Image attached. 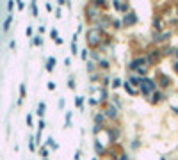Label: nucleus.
Segmentation results:
<instances>
[{
    "label": "nucleus",
    "mask_w": 178,
    "mask_h": 160,
    "mask_svg": "<svg viewBox=\"0 0 178 160\" xmlns=\"http://www.w3.org/2000/svg\"><path fill=\"white\" fill-rule=\"evenodd\" d=\"M107 32L100 30V29H96V27H91V29H87L85 32V43H87V48H93V50H98V46L102 44L104 41V36Z\"/></svg>",
    "instance_id": "obj_1"
},
{
    "label": "nucleus",
    "mask_w": 178,
    "mask_h": 160,
    "mask_svg": "<svg viewBox=\"0 0 178 160\" xmlns=\"http://www.w3.org/2000/svg\"><path fill=\"white\" fill-rule=\"evenodd\" d=\"M158 87H157V80L153 78V76H146L144 80H143V85L137 89L139 91V94L141 96H144L146 100H150V96H151V93L153 91H157Z\"/></svg>",
    "instance_id": "obj_2"
},
{
    "label": "nucleus",
    "mask_w": 178,
    "mask_h": 160,
    "mask_svg": "<svg viewBox=\"0 0 178 160\" xmlns=\"http://www.w3.org/2000/svg\"><path fill=\"white\" fill-rule=\"evenodd\" d=\"M100 16H102V11L98 9V7H94L93 4H89V2H87V5L84 7V18H85V21H87L89 25H94V23L98 21Z\"/></svg>",
    "instance_id": "obj_3"
},
{
    "label": "nucleus",
    "mask_w": 178,
    "mask_h": 160,
    "mask_svg": "<svg viewBox=\"0 0 178 160\" xmlns=\"http://www.w3.org/2000/svg\"><path fill=\"white\" fill-rule=\"evenodd\" d=\"M102 112H104V116L107 117L109 123H118V121H119V110H118L111 101L105 107H102Z\"/></svg>",
    "instance_id": "obj_4"
},
{
    "label": "nucleus",
    "mask_w": 178,
    "mask_h": 160,
    "mask_svg": "<svg viewBox=\"0 0 178 160\" xmlns=\"http://www.w3.org/2000/svg\"><path fill=\"white\" fill-rule=\"evenodd\" d=\"M137 23H139V16H137V12L134 9H130L128 12H125V14H123V18H121V27H123V29L136 27Z\"/></svg>",
    "instance_id": "obj_5"
},
{
    "label": "nucleus",
    "mask_w": 178,
    "mask_h": 160,
    "mask_svg": "<svg viewBox=\"0 0 178 160\" xmlns=\"http://www.w3.org/2000/svg\"><path fill=\"white\" fill-rule=\"evenodd\" d=\"M143 55L146 57L148 66H155L158 61H162V59H164V57H162V52H160V48H157V46H151V48L146 50V53H143Z\"/></svg>",
    "instance_id": "obj_6"
},
{
    "label": "nucleus",
    "mask_w": 178,
    "mask_h": 160,
    "mask_svg": "<svg viewBox=\"0 0 178 160\" xmlns=\"http://www.w3.org/2000/svg\"><path fill=\"white\" fill-rule=\"evenodd\" d=\"M104 132L107 133V137H109V144H118V140H119V137H121V130L118 126H111V125H107V126L104 128Z\"/></svg>",
    "instance_id": "obj_7"
},
{
    "label": "nucleus",
    "mask_w": 178,
    "mask_h": 160,
    "mask_svg": "<svg viewBox=\"0 0 178 160\" xmlns=\"http://www.w3.org/2000/svg\"><path fill=\"white\" fill-rule=\"evenodd\" d=\"M153 78L157 80V87L158 89H162V91H168L169 87L173 85V80L169 78L168 75H164L162 71H157V75H155Z\"/></svg>",
    "instance_id": "obj_8"
},
{
    "label": "nucleus",
    "mask_w": 178,
    "mask_h": 160,
    "mask_svg": "<svg viewBox=\"0 0 178 160\" xmlns=\"http://www.w3.org/2000/svg\"><path fill=\"white\" fill-rule=\"evenodd\" d=\"M94 27H96V29H100V30H104V32H107L111 27H112V18H111L107 12H102V16H100L98 21L94 23Z\"/></svg>",
    "instance_id": "obj_9"
},
{
    "label": "nucleus",
    "mask_w": 178,
    "mask_h": 160,
    "mask_svg": "<svg viewBox=\"0 0 178 160\" xmlns=\"http://www.w3.org/2000/svg\"><path fill=\"white\" fill-rule=\"evenodd\" d=\"M141 66H148V61L144 55H136V57H132V61L128 64V69H130V73H134L137 68H141Z\"/></svg>",
    "instance_id": "obj_10"
},
{
    "label": "nucleus",
    "mask_w": 178,
    "mask_h": 160,
    "mask_svg": "<svg viewBox=\"0 0 178 160\" xmlns=\"http://www.w3.org/2000/svg\"><path fill=\"white\" fill-rule=\"evenodd\" d=\"M166 98H168V94H166V91H162V89H157V91H153L151 93V96H150V103L151 105H158V103H162V101H166Z\"/></svg>",
    "instance_id": "obj_11"
},
{
    "label": "nucleus",
    "mask_w": 178,
    "mask_h": 160,
    "mask_svg": "<svg viewBox=\"0 0 178 160\" xmlns=\"http://www.w3.org/2000/svg\"><path fill=\"white\" fill-rule=\"evenodd\" d=\"M151 30H157V32H162L164 30V20H162V16H158V14H155L153 18H151Z\"/></svg>",
    "instance_id": "obj_12"
},
{
    "label": "nucleus",
    "mask_w": 178,
    "mask_h": 160,
    "mask_svg": "<svg viewBox=\"0 0 178 160\" xmlns=\"http://www.w3.org/2000/svg\"><path fill=\"white\" fill-rule=\"evenodd\" d=\"M93 148H94V157H105V151H107V148H105V146L96 137H94Z\"/></svg>",
    "instance_id": "obj_13"
},
{
    "label": "nucleus",
    "mask_w": 178,
    "mask_h": 160,
    "mask_svg": "<svg viewBox=\"0 0 178 160\" xmlns=\"http://www.w3.org/2000/svg\"><path fill=\"white\" fill-rule=\"evenodd\" d=\"M93 123L94 125H102V126H107V125H109V121H107V117L104 116L102 110H98V112L93 114Z\"/></svg>",
    "instance_id": "obj_14"
},
{
    "label": "nucleus",
    "mask_w": 178,
    "mask_h": 160,
    "mask_svg": "<svg viewBox=\"0 0 178 160\" xmlns=\"http://www.w3.org/2000/svg\"><path fill=\"white\" fill-rule=\"evenodd\" d=\"M143 80H144V78H141V76H137L136 73H130V75H128V80H126V82H128V84L132 85L134 89H139V87L143 85Z\"/></svg>",
    "instance_id": "obj_15"
},
{
    "label": "nucleus",
    "mask_w": 178,
    "mask_h": 160,
    "mask_svg": "<svg viewBox=\"0 0 178 160\" xmlns=\"http://www.w3.org/2000/svg\"><path fill=\"white\" fill-rule=\"evenodd\" d=\"M96 66H98V69H100V71L107 73V71H111V66H112V62H111L107 57H102V59L96 62Z\"/></svg>",
    "instance_id": "obj_16"
},
{
    "label": "nucleus",
    "mask_w": 178,
    "mask_h": 160,
    "mask_svg": "<svg viewBox=\"0 0 178 160\" xmlns=\"http://www.w3.org/2000/svg\"><path fill=\"white\" fill-rule=\"evenodd\" d=\"M162 32H164V30H162ZM162 32L151 30V44H153V46H158V44H164V41H162Z\"/></svg>",
    "instance_id": "obj_17"
},
{
    "label": "nucleus",
    "mask_w": 178,
    "mask_h": 160,
    "mask_svg": "<svg viewBox=\"0 0 178 160\" xmlns=\"http://www.w3.org/2000/svg\"><path fill=\"white\" fill-rule=\"evenodd\" d=\"M111 103L118 108V110H121L123 108V101H121V96H118V94H112L111 96Z\"/></svg>",
    "instance_id": "obj_18"
},
{
    "label": "nucleus",
    "mask_w": 178,
    "mask_h": 160,
    "mask_svg": "<svg viewBox=\"0 0 178 160\" xmlns=\"http://www.w3.org/2000/svg\"><path fill=\"white\" fill-rule=\"evenodd\" d=\"M121 87H123V89H125V91H126V93H128L130 96H137V94H139V91H137V89H134V87L128 84L126 80L123 82V85H121Z\"/></svg>",
    "instance_id": "obj_19"
},
{
    "label": "nucleus",
    "mask_w": 178,
    "mask_h": 160,
    "mask_svg": "<svg viewBox=\"0 0 178 160\" xmlns=\"http://www.w3.org/2000/svg\"><path fill=\"white\" fill-rule=\"evenodd\" d=\"M111 82H112V78L109 76V73L102 75V80H100V85H102V87H107V89H109V87H111Z\"/></svg>",
    "instance_id": "obj_20"
},
{
    "label": "nucleus",
    "mask_w": 178,
    "mask_h": 160,
    "mask_svg": "<svg viewBox=\"0 0 178 160\" xmlns=\"http://www.w3.org/2000/svg\"><path fill=\"white\" fill-rule=\"evenodd\" d=\"M102 75H104V73H100V71H94V73H91V75H89V82H91V84H100Z\"/></svg>",
    "instance_id": "obj_21"
},
{
    "label": "nucleus",
    "mask_w": 178,
    "mask_h": 160,
    "mask_svg": "<svg viewBox=\"0 0 178 160\" xmlns=\"http://www.w3.org/2000/svg\"><path fill=\"white\" fill-rule=\"evenodd\" d=\"M84 101H85L84 96H75V108H78L82 112L84 110Z\"/></svg>",
    "instance_id": "obj_22"
},
{
    "label": "nucleus",
    "mask_w": 178,
    "mask_h": 160,
    "mask_svg": "<svg viewBox=\"0 0 178 160\" xmlns=\"http://www.w3.org/2000/svg\"><path fill=\"white\" fill-rule=\"evenodd\" d=\"M89 4H93L94 7H98L100 11L109 7V2H107V0H94V2H89Z\"/></svg>",
    "instance_id": "obj_23"
},
{
    "label": "nucleus",
    "mask_w": 178,
    "mask_h": 160,
    "mask_svg": "<svg viewBox=\"0 0 178 160\" xmlns=\"http://www.w3.org/2000/svg\"><path fill=\"white\" fill-rule=\"evenodd\" d=\"M85 68H87V73L91 75V73H94V71H98V66H96V62H93V61H85Z\"/></svg>",
    "instance_id": "obj_24"
},
{
    "label": "nucleus",
    "mask_w": 178,
    "mask_h": 160,
    "mask_svg": "<svg viewBox=\"0 0 178 160\" xmlns=\"http://www.w3.org/2000/svg\"><path fill=\"white\" fill-rule=\"evenodd\" d=\"M102 59V53L98 52V50H91L89 52V61H93V62H98Z\"/></svg>",
    "instance_id": "obj_25"
},
{
    "label": "nucleus",
    "mask_w": 178,
    "mask_h": 160,
    "mask_svg": "<svg viewBox=\"0 0 178 160\" xmlns=\"http://www.w3.org/2000/svg\"><path fill=\"white\" fill-rule=\"evenodd\" d=\"M130 9H132V7H130V0H121V7H119V12H121V14H125V12H128Z\"/></svg>",
    "instance_id": "obj_26"
},
{
    "label": "nucleus",
    "mask_w": 178,
    "mask_h": 160,
    "mask_svg": "<svg viewBox=\"0 0 178 160\" xmlns=\"http://www.w3.org/2000/svg\"><path fill=\"white\" fill-rule=\"evenodd\" d=\"M160 52H162V57H169V55H173L175 48H173V46H169V44H166L164 48H160Z\"/></svg>",
    "instance_id": "obj_27"
},
{
    "label": "nucleus",
    "mask_w": 178,
    "mask_h": 160,
    "mask_svg": "<svg viewBox=\"0 0 178 160\" xmlns=\"http://www.w3.org/2000/svg\"><path fill=\"white\" fill-rule=\"evenodd\" d=\"M55 57H48V61H46V71H50L52 73L53 69H55Z\"/></svg>",
    "instance_id": "obj_28"
},
{
    "label": "nucleus",
    "mask_w": 178,
    "mask_h": 160,
    "mask_svg": "<svg viewBox=\"0 0 178 160\" xmlns=\"http://www.w3.org/2000/svg\"><path fill=\"white\" fill-rule=\"evenodd\" d=\"M121 85H123V80H121V78H119V76H116V78H112V82H111V89H119V87H121Z\"/></svg>",
    "instance_id": "obj_29"
},
{
    "label": "nucleus",
    "mask_w": 178,
    "mask_h": 160,
    "mask_svg": "<svg viewBox=\"0 0 178 160\" xmlns=\"http://www.w3.org/2000/svg\"><path fill=\"white\" fill-rule=\"evenodd\" d=\"M78 55H80V59H82V61H87V59H89V48H87V46H85V48H82Z\"/></svg>",
    "instance_id": "obj_30"
},
{
    "label": "nucleus",
    "mask_w": 178,
    "mask_h": 160,
    "mask_svg": "<svg viewBox=\"0 0 178 160\" xmlns=\"http://www.w3.org/2000/svg\"><path fill=\"white\" fill-rule=\"evenodd\" d=\"M104 128H105V126H102V125H94V123H93V130H91V132H93V135L96 137L100 132H104Z\"/></svg>",
    "instance_id": "obj_31"
},
{
    "label": "nucleus",
    "mask_w": 178,
    "mask_h": 160,
    "mask_svg": "<svg viewBox=\"0 0 178 160\" xmlns=\"http://www.w3.org/2000/svg\"><path fill=\"white\" fill-rule=\"evenodd\" d=\"M45 146H46V148H52V149H57V148H59V146H57V144H55V142H53L52 135H50V137L46 139V144H45Z\"/></svg>",
    "instance_id": "obj_32"
},
{
    "label": "nucleus",
    "mask_w": 178,
    "mask_h": 160,
    "mask_svg": "<svg viewBox=\"0 0 178 160\" xmlns=\"http://www.w3.org/2000/svg\"><path fill=\"white\" fill-rule=\"evenodd\" d=\"M71 116H73L71 112H66V117H64V126H66V128L71 126Z\"/></svg>",
    "instance_id": "obj_33"
},
{
    "label": "nucleus",
    "mask_w": 178,
    "mask_h": 160,
    "mask_svg": "<svg viewBox=\"0 0 178 160\" xmlns=\"http://www.w3.org/2000/svg\"><path fill=\"white\" fill-rule=\"evenodd\" d=\"M130 148L134 149V151H137V149L141 148V140H139V139H134V140L130 142Z\"/></svg>",
    "instance_id": "obj_34"
},
{
    "label": "nucleus",
    "mask_w": 178,
    "mask_h": 160,
    "mask_svg": "<svg viewBox=\"0 0 178 160\" xmlns=\"http://www.w3.org/2000/svg\"><path fill=\"white\" fill-rule=\"evenodd\" d=\"M112 29L114 30H121L123 27H121V20H112Z\"/></svg>",
    "instance_id": "obj_35"
},
{
    "label": "nucleus",
    "mask_w": 178,
    "mask_h": 160,
    "mask_svg": "<svg viewBox=\"0 0 178 160\" xmlns=\"http://www.w3.org/2000/svg\"><path fill=\"white\" fill-rule=\"evenodd\" d=\"M87 101H89V105L93 107V108H94V107H98V105H100V100H98V98H94V96H93V98H89Z\"/></svg>",
    "instance_id": "obj_36"
},
{
    "label": "nucleus",
    "mask_w": 178,
    "mask_h": 160,
    "mask_svg": "<svg viewBox=\"0 0 178 160\" xmlns=\"http://www.w3.org/2000/svg\"><path fill=\"white\" fill-rule=\"evenodd\" d=\"M68 87H70L71 91H75V87H77V84H75V76H70V78H68Z\"/></svg>",
    "instance_id": "obj_37"
},
{
    "label": "nucleus",
    "mask_w": 178,
    "mask_h": 160,
    "mask_svg": "<svg viewBox=\"0 0 178 160\" xmlns=\"http://www.w3.org/2000/svg\"><path fill=\"white\" fill-rule=\"evenodd\" d=\"M116 160H130V155H128L126 151H121V153L118 155V158Z\"/></svg>",
    "instance_id": "obj_38"
},
{
    "label": "nucleus",
    "mask_w": 178,
    "mask_h": 160,
    "mask_svg": "<svg viewBox=\"0 0 178 160\" xmlns=\"http://www.w3.org/2000/svg\"><path fill=\"white\" fill-rule=\"evenodd\" d=\"M45 108H46V105H45V103H39V107H38V116H43V114H45Z\"/></svg>",
    "instance_id": "obj_39"
},
{
    "label": "nucleus",
    "mask_w": 178,
    "mask_h": 160,
    "mask_svg": "<svg viewBox=\"0 0 178 160\" xmlns=\"http://www.w3.org/2000/svg\"><path fill=\"white\" fill-rule=\"evenodd\" d=\"M112 7H114V9L119 12V7H121V0H112Z\"/></svg>",
    "instance_id": "obj_40"
},
{
    "label": "nucleus",
    "mask_w": 178,
    "mask_h": 160,
    "mask_svg": "<svg viewBox=\"0 0 178 160\" xmlns=\"http://www.w3.org/2000/svg\"><path fill=\"white\" fill-rule=\"evenodd\" d=\"M80 158H82V149H77L73 155V160H80Z\"/></svg>",
    "instance_id": "obj_41"
},
{
    "label": "nucleus",
    "mask_w": 178,
    "mask_h": 160,
    "mask_svg": "<svg viewBox=\"0 0 178 160\" xmlns=\"http://www.w3.org/2000/svg\"><path fill=\"white\" fill-rule=\"evenodd\" d=\"M41 157L43 158H48V148H46V146H43L41 148Z\"/></svg>",
    "instance_id": "obj_42"
},
{
    "label": "nucleus",
    "mask_w": 178,
    "mask_h": 160,
    "mask_svg": "<svg viewBox=\"0 0 178 160\" xmlns=\"http://www.w3.org/2000/svg\"><path fill=\"white\" fill-rule=\"evenodd\" d=\"M50 37H52L53 41H55V39L59 37V34H57V30H55V29H52V30H50Z\"/></svg>",
    "instance_id": "obj_43"
},
{
    "label": "nucleus",
    "mask_w": 178,
    "mask_h": 160,
    "mask_svg": "<svg viewBox=\"0 0 178 160\" xmlns=\"http://www.w3.org/2000/svg\"><path fill=\"white\" fill-rule=\"evenodd\" d=\"M34 44H38V46H41V44H43V39L39 37V36H36V37H34Z\"/></svg>",
    "instance_id": "obj_44"
},
{
    "label": "nucleus",
    "mask_w": 178,
    "mask_h": 160,
    "mask_svg": "<svg viewBox=\"0 0 178 160\" xmlns=\"http://www.w3.org/2000/svg\"><path fill=\"white\" fill-rule=\"evenodd\" d=\"M173 71L178 75V61H173Z\"/></svg>",
    "instance_id": "obj_45"
},
{
    "label": "nucleus",
    "mask_w": 178,
    "mask_h": 160,
    "mask_svg": "<svg viewBox=\"0 0 178 160\" xmlns=\"http://www.w3.org/2000/svg\"><path fill=\"white\" fill-rule=\"evenodd\" d=\"M29 146H31V151H36V144H34V139H31V144H29Z\"/></svg>",
    "instance_id": "obj_46"
},
{
    "label": "nucleus",
    "mask_w": 178,
    "mask_h": 160,
    "mask_svg": "<svg viewBox=\"0 0 178 160\" xmlns=\"http://www.w3.org/2000/svg\"><path fill=\"white\" fill-rule=\"evenodd\" d=\"M96 91H98V89H96L94 85H89V93H91V94H93V93H96Z\"/></svg>",
    "instance_id": "obj_47"
},
{
    "label": "nucleus",
    "mask_w": 178,
    "mask_h": 160,
    "mask_svg": "<svg viewBox=\"0 0 178 160\" xmlns=\"http://www.w3.org/2000/svg\"><path fill=\"white\" fill-rule=\"evenodd\" d=\"M173 57H175V61H178V46L175 48V52H173Z\"/></svg>",
    "instance_id": "obj_48"
},
{
    "label": "nucleus",
    "mask_w": 178,
    "mask_h": 160,
    "mask_svg": "<svg viewBox=\"0 0 178 160\" xmlns=\"http://www.w3.org/2000/svg\"><path fill=\"white\" fill-rule=\"evenodd\" d=\"M48 89H50V91H53V89H55V84H53V82H48Z\"/></svg>",
    "instance_id": "obj_49"
},
{
    "label": "nucleus",
    "mask_w": 178,
    "mask_h": 160,
    "mask_svg": "<svg viewBox=\"0 0 178 160\" xmlns=\"http://www.w3.org/2000/svg\"><path fill=\"white\" fill-rule=\"evenodd\" d=\"M38 126H39V130H43V128H45V121H43V119L38 123Z\"/></svg>",
    "instance_id": "obj_50"
},
{
    "label": "nucleus",
    "mask_w": 178,
    "mask_h": 160,
    "mask_svg": "<svg viewBox=\"0 0 178 160\" xmlns=\"http://www.w3.org/2000/svg\"><path fill=\"white\" fill-rule=\"evenodd\" d=\"M55 16H57V18H61V16H63V12H61V9H57V11H55Z\"/></svg>",
    "instance_id": "obj_51"
},
{
    "label": "nucleus",
    "mask_w": 178,
    "mask_h": 160,
    "mask_svg": "<svg viewBox=\"0 0 178 160\" xmlns=\"http://www.w3.org/2000/svg\"><path fill=\"white\" fill-rule=\"evenodd\" d=\"M20 91H21V98H25V85H21Z\"/></svg>",
    "instance_id": "obj_52"
},
{
    "label": "nucleus",
    "mask_w": 178,
    "mask_h": 160,
    "mask_svg": "<svg viewBox=\"0 0 178 160\" xmlns=\"http://www.w3.org/2000/svg\"><path fill=\"white\" fill-rule=\"evenodd\" d=\"M71 64V59H64V66H70Z\"/></svg>",
    "instance_id": "obj_53"
},
{
    "label": "nucleus",
    "mask_w": 178,
    "mask_h": 160,
    "mask_svg": "<svg viewBox=\"0 0 178 160\" xmlns=\"http://www.w3.org/2000/svg\"><path fill=\"white\" fill-rule=\"evenodd\" d=\"M63 39H61V37H57V39H55V44H63Z\"/></svg>",
    "instance_id": "obj_54"
},
{
    "label": "nucleus",
    "mask_w": 178,
    "mask_h": 160,
    "mask_svg": "<svg viewBox=\"0 0 178 160\" xmlns=\"http://www.w3.org/2000/svg\"><path fill=\"white\" fill-rule=\"evenodd\" d=\"M171 110H173V112H175V114L178 116V107H171Z\"/></svg>",
    "instance_id": "obj_55"
},
{
    "label": "nucleus",
    "mask_w": 178,
    "mask_h": 160,
    "mask_svg": "<svg viewBox=\"0 0 178 160\" xmlns=\"http://www.w3.org/2000/svg\"><path fill=\"white\" fill-rule=\"evenodd\" d=\"M59 4H61V5H64V4H66V0H59Z\"/></svg>",
    "instance_id": "obj_56"
},
{
    "label": "nucleus",
    "mask_w": 178,
    "mask_h": 160,
    "mask_svg": "<svg viewBox=\"0 0 178 160\" xmlns=\"http://www.w3.org/2000/svg\"><path fill=\"white\" fill-rule=\"evenodd\" d=\"M91 160H98V157H93V158H91Z\"/></svg>",
    "instance_id": "obj_57"
}]
</instances>
